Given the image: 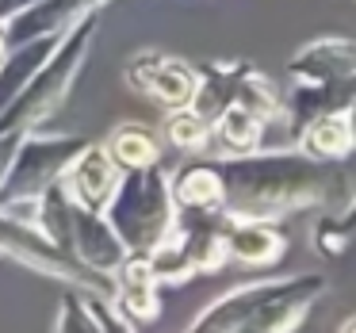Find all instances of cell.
Instances as JSON below:
<instances>
[{
  "instance_id": "cell-1",
  "label": "cell",
  "mask_w": 356,
  "mask_h": 333,
  "mask_svg": "<svg viewBox=\"0 0 356 333\" xmlns=\"http://www.w3.org/2000/svg\"><path fill=\"white\" fill-rule=\"evenodd\" d=\"M222 180V215L226 218H261L276 222L284 215L307 207L348 211L353 184L348 172L333 161H318L310 154H295L287 146L245 149L215 161Z\"/></svg>"
},
{
  "instance_id": "cell-2",
  "label": "cell",
  "mask_w": 356,
  "mask_h": 333,
  "mask_svg": "<svg viewBox=\"0 0 356 333\" xmlns=\"http://www.w3.org/2000/svg\"><path fill=\"white\" fill-rule=\"evenodd\" d=\"M322 272H295V276L253 279L234 291L218 295L211 307L192 318V330L203 333H284L299 325V318L325 295Z\"/></svg>"
},
{
  "instance_id": "cell-3",
  "label": "cell",
  "mask_w": 356,
  "mask_h": 333,
  "mask_svg": "<svg viewBox=\"0 0 356 333\" xmlns=\"http://www.w3.org/2000/svg\"><path fill=\"white\" fill-rule=\"evenodd\" d=\"M96 35H100L96 12L81 16L73 27H65V31L58 35V47L50 50V58L31 73V81L19 88L16 100L0 111V131H35V127L47 123V119L62 108L65 96H70L77 73L85 70L88 54H92V47H96Z\"/></svg>"
},
{
  "instance_id": "cell-4",
  "label": "cell",
  "mask_w": 356,
  "mask_h": 333,
  "mask_svg": "<svg viewBox=\"0 0 356 333\" xmlns=\"http://www.w3.org/2000/svg\"><path fill=\"white\" fill-rule=\"evenodd\" d=\"M104 218L119 234L127 253H149L177 218L169 172L157 161L142 165V169H127V177H119L111 200L104 203Z\"/></svg>"
},
{
  "instance_id": "cell-5",
  "label": "cell",
  "mask_w": 356,
  "mask_h": 333,
  "mask_svg": "<svg viewBox=\"0 0 356 333\" xmlns=\"http://www.w3.org/2000/svg\"><path fill=\"white\" fill-rule=\"evenodd\" d=\"M85 149L81 134H65V131H27L19 138V149L8 165V177L0 184V203L16 200V195H39L47 184H54L65 172V165Z\"/></svg>"
},
{
  "instance_id": "cell-6",
  "label": "cell",
  "mask_w": 356,
  "mask_h": 333,
  "mask_svg": "<svg viewBox=\"0 0 356 333\" xmlns=\"http://www.w3.org/2000/svg\"><path fill=\"white\" fill-rule=\"evenodd\" d=\"M0 253L16 257V261H24L27 268L42 272V276H54V279H65V284L92 287V291H100V295H111V279L108 276L85 268L77 257L65 253L62 245H54L42 230L16 222V218H8L4 211H0Z\"/></svg>"
},
{
  "instance_id": "cell-7",
  "label": "cell",
  "mask_w": 356,
  "mask_h": 333,
  "mask_svg": "<svg viewBox=\"0 0 356 333\" xmlns=\"http://www.w3.org/2000/svg\"><path fill=\"white\" fill-rule=\"evenodd\" d=\"M127 81L161 108H180V104H192L200 70L169 54H134L127 62Z\"/></svg>"
},
{
  "instance_id": "cell-8",
  "label": "cell",
  "mask_w": 356,
  "mask_h": 333,
  "mask_svg": "<svg viewBox=\"0 0 356 333\" xmlns=\"http://www.w3.org/2000/svg\"><path fill=\"white\" fill-rule=\"evenodd\" d=\"M73 257H77L85 268L100 272L111 279V272L119 268V261L127 257V245L119 241V234L111 230V222L104 218V211L81 207L70 200V241H65Z\"/></svg>"
},
{
  "instance_id": "cell-9",
  "label": "cell",
  "mask_w": 356,
  "mask_h": 333,
  "mask_svg": "<svg viewBox=\"0 0 356 333\" xmlns=\"http://www.w3.org/2000/svg\"><path fill=\"white\" fill-rule=\"evenodd\" d=\"M119 177H123V169L111 161L108 149L85 142V149H81V154L65 165V172L58 177V184L65 188V195H70L73 203L92 207V211H104V203L111 200Z\"/></svg>"
},
{
  "instance_id": "cell-10",
  "label": "cell",
  "mask_w": 356,
  "mask_h": 333,
  "mask_svg": "<svg viewBox=\"0 0 356 333\" xmlns=\"http://www.w3.org/2000/svg\"><path fill=\"white\" fill-rule=\"evenodd\" d=\"M299 85H353L356 77V42L345 35L314 39L291 58L287 65Z\"/></svg>"
},
{
  "instance_id": "cell-11",
  "label": "cell",
  "mask_w": 356,
  "mask_h": 333,
  "mask_svg": "<svg viewBox=\"0 0 356 333\" xmlns=\"http://www.w3.org/2000/svg\"><path fill=\"white\" fill-rule=\"evenodd\" d=\"M108 0H35L27 8H19L16 16H8V31L4 39L12 42H24V39H35V35H62L65 27H73L81 16L88 12H100Z\"/></svg>"
},
{
  "instance_id": "cell-12",
  "label": "cell",
  "mask_w": 356,
  "mask_h": 333,
  "mask_svg": "<svg viewBox=\"0 0 356 333\" xmlns=\"http://www.w3.org/2000/svg\"><path fill=\"white\" fill-rule=\"evenodd\" d=\"M284 249H287V241L272 222H261V218H226V257L230 261L264 268V264H276L284 257Z\"/></svg>"
},
{
  "instance_id": "cell-13",
  "label": "cell",
  "mask_w": 356,
  "mask_h": 333,
  "mask_svg": "<svg viewBox=\"0 0 356 333\" xmlns=\"http://www.w3.org/2000/svg\"><path fill=\"white\" fill-rule=\"evenodd\" d=\"M54 330H127L123 318L111 307V295H100L92 287L70 284V291L62 295L54 314Z\"/></svg>"
},
{
  "instance_id": "cell-14",
  "label": "cell",
  "mask_w": 356,
  "mask_h": 333,
  "mask_svg": "<svg viewBox=\"0 0 356 333\" xmlns=\"http://www.w3.org/2000/svg\"><path fill=\"white\" fill-rule=\"evenodd\" d=\"M54 47H58V35H35V39L12 42V47L0 54V111L16 100L19 88L31 81V73L47 62Z\"/></svg>"
},
{
  "instance_id": "cell-15",
  "label": "cell",
  "mask_w": 356,
  "mask_h": 333,
  "mask_svg": "<svg viewBox=\"0 0 356 333\" xmlns=\"http://www.w3.org/2000/svg\"><path fill=\"white\" fill-rule=\"evenodd\" d=\"M302 154L318 157V161H341L353 154V108H337L325 115L310 119L299 134Z\"/></svg>"
},
{
  "instance_id": "cell-16",
  "label": "cell",
  "mask_w": 356,
  "mask_h": 333,
  "mask_svg": "<svg viewBox=\"0 0 356 333\" xmlns=\"http://www.w3.org/2000/svg\"><path fill=\"white\" fill-rule=\"evenodd\" d=\"M177 207H222V180L215 172V161L184 165L177 177H169Z\"/></svg>"
},
{
  "instance_id": "cell-17",
  "label": "cell",
  "mask_w": 356,
  "mask_h": 333,
  "mask_svg": "<svg viewBox=\"0 0 356 333\" xmlns=\"http://www.w3.org/2000/svg\"><path fill=\"white\" fill-rule=\"evenodd\" d=\"M234 104L249 108L257 119H261V127H264L280 111L284 96H280L276 81L264 77L261 70H253V65H245V62H234Z\"/></svg>"
},
{
  "instance_id": "cell-18",
  "label": "cell",
  "mask_w": 356,
  "mask_h": 333,
  "mask_svg": "<svg viewBox=\"0 0 356 333\" xmlns=\"http://www.w3.org/2000/svg\"><path fill=\"white\" fill-rule=\"evenodd\" d=\"M104 149L111 154V161H115L119 169H142V165L161 161L157 134L146 131L142 123H119L115 131H111V138H108Z\"/></svg>"
},
{
  "instance_id": "cell-19",
  "label": "cell",
  "mask_w": 356,
  "mask_h": 333,
  "mask_svg": "<svg viewBox=\"0 0 356 333\" xmlns=\"http://www.w3.org/2000/svg\"><path fill=\"white\" fill-rule=\"evenodd\" d=\"M211 138H218V146L226 154H245V149L261 146V119L241 104H226L215 119H211Z\"/></svg>"
},
{
  "instance_id": "cell-20",
  "label": "cell",
  "mask_w": 356,
  "mask_h": 333,
  "mask_svg": "<svg viewBox=\"0 0 356 333\" xmlns=\"http://www.w3.org/2000/svg\"><path fill=\"white\" fill-rule=\"evenodd\" d=\"M165 138L177 149H207L211 142V119L203 115L192 104H180V108H165Z\"/></svg>"
},
{
  "instance_id": "cell-21",
  "label": "cell",
  "mask_w": 356,
  "mask_h": 333,
  "mask_svg": "<svg viewBox=\"0 0 356 333\" xmlns=\"http://www.w3.org/2000/svg\"><path fill=\"white\" fill-rule=\"evenodd\" d=\"M348 222H353V211H325L314 222L310 238H314V249L322 257H341L348 249Z\"/></svg>"
},
{
  "instance_id": "cell-22",
  "label": "cell",
  "mask_w": 356,
  "mask_h": 333,
  "mask_svg": "<svg viewBox=\"0 0 356 333\" xmlns=\"http://www.w3.org/2000/svg\"><path fill=\"white\" fill-rule=\"evenodd\" d=\"M24 134L27 131H0V184H4V177H8V165H12V157H16Z\"/></svg>"
},
{
  "instance_id": "cell-23",
  "label": "cell",
  "mask_w": 356,
  "mask_h": 333,
  "mask_svg": "<svg viewBox=\"0 0 356 333\" xmlns=\"http://www.w3.org/2000/svg\"><path fill=\"white\" fill-rule=\"evenodd\" d=\"M27 4H35V0H0V24L8 16H16L19 8H27Z\"/></svg>"
},
{
  "instance_id": "cell-24",
  "label": "cell",
  "mask_w": 356,
  "mask_h": 333,
  "mask_svg": "<svg viewBox=\"0 0 356 333\" xmlns=\"http://www.w3.org/2000/svg\"><path fill=\"white\" fill-rule=\"evenodd\" d=\"M4 50H8V39H4V31H0V54H4Z\"/></svg>"
}]
</instances>
